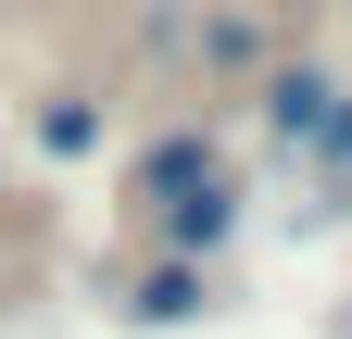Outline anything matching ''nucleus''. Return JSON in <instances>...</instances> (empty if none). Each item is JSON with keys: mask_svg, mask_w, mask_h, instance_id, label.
<instances>
[{"mask_svg": "<svg viewBox=\"0 0 352 339\" xmlns=\"http://www.w3.org/2000/svg\"><path fill=\"white\" fill-rule=\"evenodd\" d=\"M126 214H139L151 251H189V264H214L239 226H252V176L227 163V139L214 126H151L139 151H126Z\"/></svg>", "mask_w": 352, "mask_h": 339, "instance_id": "obj_1", "label": "nucleus"}, {"mask_svg": "<svg viewBox=\"0 0 352 339\" xmlns=\"http://www.w3.org/2000/svg\"><path fill=\"white\" fill-rule=\"evenodd\" d=\"M113 314H126V327H201V314H214V264H189V251H139V264L113 277Z\"/></svg>", "mask_w": 352, "mask_h": 339, "instance_id": "obj_2", "label": "nucleus"}, {"mask_svg": "<svg viewBox=\"0 0 352 339\" xmlns=\"http://www.w3.org/2000/svg\"><path fill=\"white\" fill-rule=\"evenodd\" d=\"M340 89H352V75H327V63H264V75H252V126H264V151H289V163H302V139L327 126Z\"/></svg>", "mask_w": 352, "mask_h": 339, "instance_id": "obj_3", "label": "nucleus"}, {"mask_svg": "<svg viewBox=\"0 0 352 339\" xmlns=\"http://www.w3.org/2000/svg\"><path fill=\"white\" fill-rule=\"evenodd\" d=\"M264 63H277V25L252 0H214L201 13V75H264Z\"/></svg>", "mask_w": 352, "mask_h": 339, "instance_id": "obj_4", "label": "nucleus"}, {"mask_svg": "<svg viewBox=\"0 0 352 339\" xmlns=\"http://www.w3.org/2000/svg\"><path fill=\"white\" fill-rule=\"evenodd\" d=\"M25 139L51 151V163H76V151H101V89H51V101L25 113Z\"/></svg>", "mask_w": 352, "mask_h": 339, "instance_id": "obj_5", "label": "nucleus"}]
</instances>
